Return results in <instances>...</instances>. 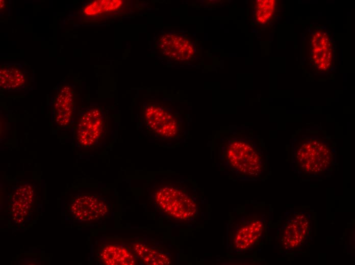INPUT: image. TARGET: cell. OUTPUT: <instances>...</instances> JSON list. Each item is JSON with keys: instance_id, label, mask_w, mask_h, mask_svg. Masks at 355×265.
Segmentation results:
<instances>
[{"instance_id": "9c48e42d", "label": "cell", "mask_w": 355, "mask_h": 265, "mask_svg": "<svg viewBox=\"0 0 355 265\" xmlns=\"http://www.w3.org/2000/svg\"><path fill=\"white\" fill-rule=\"evenodd\" d=\"M72 216L80 221H92L102 218L108 211L106 203L91 195H81L73 199L68 207Z\"/></svg>"}, {"instance_id": "52a82bcc", "label": "cell", "mask_w": 355, "mask_h": 265, "mask_svg": "<svg viewBox=\"0 0 355 265\" xmlns=\"http://www.w3.org/2000/svg\"><path fill=\"white\" fill-rule=\"evenodd\" d=\"M37 194L34 188L30 184H24L16 188L9 200L10 215L13 221L21 225L35 211Z\"/></svg>"}, {"instance_id": "3957f363", "label": "cell", "mask_w": 355, "mask_h": 265, "mask_svg": "<svg viewBox=\"0 0 355 265\" xmlns=\"http://www.w3.org/2000/svg\"><path fill=\"white\" fill-rule=\"evenodd\" d=\"M155 198L166 213L176 219L188 220L196 213V206L192 199L177 188L161 187L156 193Z\"/></svg>"}, {"instance_id": "ba28073f", "label": "cell", "mask_w": 355, "mask_h": 265, "mask_svg": "<svg viewBox=\"0 0 355 265\" xmlns=\"http://www.w3.org/2000/svg\"><path fill=\"white\" fill-rule=\"evenodd\" d=\"M158 47L163 56L177 61H188L195 54V46L185 36L176 33H165L158 39Z\"/></svg>"}, {"instance_id": "4fadbf2b", "label": "cell", "mask_w": 355, "mask_h": 265, "mask_svg": "<svg viewBox=\"0 0 355 265\" xmlns=\"http://www.w3.org/2000/svg\"><path fill=\"white\" fill-rule=\"evenodd\" d=\"M100 258L105 264L133 265L136 264L133 255L125 248L108 245L102 250Z\"/></svg>"}, {"instance_id": "30bf717a", "label": "cell", "mask_w": 355, "mask_h": 265, "mask_svg": "<svg viewBox=\"0 0 355 265\" xmlns=\"http://www.w3.org/2000/svg\"><path fill=\"white\" fill-rule=\"evenodd\" d=\"M74 107L73 91L69 86L64 87L57 94L54 103L55 119L61 126L71 121Z\"/></svg>"}, {"instance_id": "7a4b0ae2", "label": "cell", "mask_w": 355, "mask_h": 265, "mask_svg": "<svg viewBox=\"0 0 355 265\" xmlns=\"http://www.w3.org/2000/svg\"><path fill=\"white\" fill-rule=\"evenodd\" d=\"M312 231V216L308 211H293L286 218L280 233L284 251H298L309 242Z\"/></svg>"}, {"instance_id": "5bb4252c", "label": "cell", "mask_w": 355, "mask_h": 265, "mask_svg": "<svg viewBox=\"0 0 355 265\" xmlns=\"http://www.w3.org/2000/svg\"><path fill=\"white\" fill-rule=\"evenodd\" d=\"M123 2L121 0H98L86 5L83 12L85 15L95 16L118 10Z\"/></svg>"}, {"instance_id": "9a60e30c", "label": "cell", "mask_w": 355, "mask_h": 265, "mask_svg": "<svg viewBox=\"0 0 355 265\" xmlns=\"http://www.w3.org/2000/svg\"><path fill=\"white\" fill-rule=\"evenodd\" d=\"M135 251L146 264L166 265L171 263L169 258L166 255L143 245L136 244Z\"/></svg>"}, {"instance_id": "277c9868", "label": "cell", "mask_w": 355, "mask_h": 265, "mask_svg": "<svg viewBox=\"0 0 355 265\" xmlns=\"http://www.w3.org/2000/svg\"><path fill=\"white\" fill-rule=\"evenodd\" d=\"M230 165L235 170L247 176H257L262 169L260 154L252 146L243 141L231 143L226 153Z\"/></svg>"}, {"instance_id": "8992f818", "label": "cell", "mask_w": 355, "mask_h": 265, "mask_svg": "<svg viewBox=\"0 0 355 265\" xmlns=\"http://www.w3.org/2000/svg\"><path fill=\"white\" fill-rule=\"evenodd\" d=\"M105 117L101 111L90 108L81 115L77 132V141L84 147L95 145L102 137L105 128Z\"/></svg>"}, {"instance_id": "2e32d148", "label": "cell", "mask_w": 355, "mask_h": 265, "mask_svg": "<svg viewBox=\"0 0 355 265\" xmlns=\"http://www.w3.org/2000/svg\"><path fill=\"white\" fill-rule=\"evenodd\" d=\"M274 7V1H257L255 13L257 21L261 23L268 21L273 14Z\"/></svg>"}, {"instance_id": "8fae6325", "label": "cell", "mask_w": 355, "mask_h": 265, "mask_svg": "<svg viewBox=\"0 0 355 265\" xmlns=\"http://www.w3.org/2000/svg\"><path fill=\"white\" fill-rule=\"evenodd\" d=\"M28 75L24 69L17 65H3L0 70V83L3 91H17L26 87Z\"/></svg>"}, {"instance_id": "5b68a950", "label": "cell", "mask_w": 355, "mask_h": 265, "mask_svg": "<svg viewBox=\"0 0 355 265\" xmlns=\"http://www.w3.org/2000/svg\"><path fill=\"white\" fill-rule=\"evenodd\" d=\"M144 125L156 137L171 139L178 132V123L175 116L165 108L150 104L145 109Z\"/></svg>"}, {"instance_id": "6da1fadb", "label": "cell", "mask_w": 355, "mask_h": 265, "mask_svg": "<svg viewBox=\"0 0 355 265\" xmlns=\"http://www.w3.org/2000/svg\"><path fill=\"white\" fill-rule=\"evenodd\" d=\"M294 158L298 169L311 175L324 173L334 161L333 153L328 144L317 140L301 142L295 151Z\"/></svg>"}, {"instance_id": "7c38bea8", "label": "cell", "mask_w": 355, "mask_h": 265, "mask_svg": "<svg viewBox=\"0 0 355 265\" xmlns=\"http://www.w3.org/2000/svg\"><path fill=\"white\" fill-rule=\"evenodd\" d=\"M264 227L262 220L256 219L241 227L235 238V248L240 251L248 249L261 237Z\"/></svg>"}]
</instances>
